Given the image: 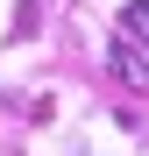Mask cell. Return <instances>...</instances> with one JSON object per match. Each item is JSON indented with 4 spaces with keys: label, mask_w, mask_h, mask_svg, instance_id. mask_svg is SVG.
I'll return each instance as SVG.
<instances>
[{
    "label": "cell",
    "mask_w": 149,
    "mask_h": 156,
    "mask_svg": "<svg viewBox=\"0 0 149 156\" xmlns=\"http://www.w3.org/2000/svg\"><path fill=\"white\" fill-rule=\"evenodd\" d=\"M114 78H121V85H135V92H142V64L128 57V50H114Z\"/></svg>",
    "instance_id": "7a4b0ae2"
},
{
    "label": "cell",
    "mask_w": 149,
    "mask_h": 156,
    "mask_svg": "<svg viewBox=\"0 0 149 156\" xmlns=\"http://www.w3.org/2000/svg\"><path fill=\"white\" fill-rule=\"evenodd\" d=\"M121 36L149 50V0H128V7H121Z\"/></svg>",
    "instance_id": "6da1fadb"
}]
</instances>
